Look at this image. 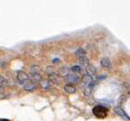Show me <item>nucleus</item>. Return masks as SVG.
<instances>
[{
  "label": "nucleus",
  "mask_w": 130,
  "mask_h": 121,
  "mask_svg": "<svg viewBox=\"0 0 130 121\" xmlns=\"http://www.w3.org/2000/svg\"><path fill=\"white\" fill-rule=\"evenodd\" d=\"M92 112L93 114L97 118H99V119H104V118H106L108 116L109 109H107L106 108L101 106V105H98V106L93 108Z\"/></svg>",
  "instance_id": "obj_1"
},
{
  "label": "nucleus",
  "mask_w": 130,
  "mask_h": 121,
  "mask_svg": "<svg viewBox=\"0 0 130 121\" xmlns=\"http://www.w3.org/2000/svg\"><path fill=\"white\" fill-rule=\"evenodd\" d=\"M16 79H17V81H18L19 84H20V85H23V86H24L26 83L30 81L29 75L28 74H26L25 72H24V71H18V72H17V75H16Z\"/></svg>",
  "instance_id": "obj_2"
},
{
  "label": "nucleus",
  "mask_w": 130,
  "mask_h": 121,
  "mask_svg": "<svg viewBox=\"0 0 130 121\" xmlns=\"http://www.w3.org/2000/svg\"><path fill=\"white\" fill-rule=\"evenodd\" d=\"M114 111H115V113L116 114H118V116L119 117H121L122 119H124L125 120H127V121H130V118L128 117V115L125 112V110H124L121 107H116L115 109H114Z\"/></svg>",
  "instance_id": "obj_3"
},
{
  "label": "nucleus",
  "mask_w": 130,
  "mask_h": 121,
  "mask_svg": "<svg viewBox=\"0 0 130 121\" xmlns=\"http://www.w3.org/2000/svg\"><path fill=\"white\" fill-rule=\"evenodd\" d=\"M81 81H82V85L86 88V87H88V86L90 85V84L93 82V79H92V76H90V75H89L88 73H86L83 75Z\"/></svg>",
  "instance_id": "obj_4"
},
{
  "label": "nucleus",
  "mask_w": 130,
  "mask_h": 121,
  "mask_svg": "<svg viewBox=\"0 0 130 121\" xmlns=\"http://www.w3.org/2000/svg\"><path fill=\"white\" fill-rule=\"evenodd\" d=\"M29 78H30V81H33V83H35L36 85H37V83H41V81H42V76L40 75V73L31 72Z\"/></svg>",
  "instance_id": "obj_5"
},
{
  "label": "nucleus",
  "mask_w": 130,
  "mask_h": 121,
  "mask_svg": "<svg viewBox=\"0 0 130 121\" xmlns=\"http://www.w3.org/2000/svg\"><path fill=\"white\" fill-rule=\"evenodd\" d=\"M100 65H101L103 68H105V69H111V67H112L111 61L108 57L102 58L101 61H100Z\"/></svg>",
  "instance_id": "obj_6"
},
{
  "label": "nucleus",
  "mask_w": 130,
  "mask_h": 121,
  "mask_svg": "<svg viewBox=\"0 0 130 121\" xmlns=\"http://www.w3.org/2000/svg\"><path fill=\"white\" fill-rule=\"evenodd\" d=\"M48 81H50V83H52V84H55V85L59 84V78H58V75L55 72L49 74V80Z\"/></svg>",
  "instance_id": "obj_7"
},
{
  "label": "nucleus",
  "mask_w": 130,
  "mask_h": 121,
  "mask_svg": "<svg viewBox=\"0 0 130 121\" xmlns=\"http://www.w3.org/2000/svg\"><path fill=\"white\" fill-rule=\"evenodd\" d=\"M35 88H36V84L31 81H29L24 86V90H26V91H33V90H35Z\"/></svg>",
  "instance_id": "obj_8"
},
{
  "label": "nucleus",
  "mask_w": 130,
  "mask_h": 121,
  "mask_svg": "<svg viewBox=\"0 0 130 121\" xmlns=\"http://www.w3.org/2000/svg\"><path fill=\"white\" fill-rule=\"evenodd\" d=\"M79 63H80V66L86 67L87 68L89 65H90V60L88 59L87 56H84V57L79 58Z\"/></svg>",
  "instance_id": "obj_9"
},
{
  "label": "nucleus",
  "mask_w": 130,
  "mask_h": 121,
  "mask_svg": "<svg viewBox=\"0 0 130 121\" xmlns=\"http://www.w3.org/2000/svg\"><path fill=\"white\" fill-rule=\"evenodd\" d=\"M67 80L70 83H72V84H75V83H78L80 81V78L79 76H77L76 74H70L68 77H67Z\"/></svg>",
  "instance_id": "obj_10"
},
{
  "label": "nucleus",
  "mask_w": 130,
  "mask_h": 121,
  "mask_svg": "<svg viewBox=\"0 0 130 121\" xmlns=\"http://www.w3.org/2000/svg\"><path fill=\"white\" fill-rule=\"evenodd\" d=\"M64 90L66 92L70 93V94H73V93H75L76 89L72 84H66V85L64 86Z\"/></svg>",
  "instance_id": "obj_11"
},
{
  "label": "nucleus",
  "mask_w": 130,
  "mask_h": 121,
  "mask_svg": "<svg viewBox=\"0 0 130 121\" xmlns=\"http://www.w3.org/2000/svg\"><path fill=\"white\" fill-rule=\"evenodd\" d=\"M93 86H94V81H93L90 85H89L88 87H86V88L84 89V95L87 96V97L90 96V94H91V92H92Z\"/></svg>",
  "instance_id": "obj_12"
},
{
  "label": "nucleus",
  "mask_w": 130,
  "mask_h": 121,
  "mask_svg": "<svg viewBox=\"0 0 130 121\" xmlns=\"http://www.w3.org/2000/svg\"><path fill=\"white\" fill-rule=\"evenodd\" d=\"M96 72H97V69H96L94 66H92V65H89V66L87 67V73L89 74V75L93 76V75L96 74Z\"/></svg>",
  "instance_id": "obj_13"
},
{
  "label": "nucleus",
  "mask_w": 130,
  "mask_h": 121,
  "mask_svg": "<svg viewBox=\"0 0 130 121\" xmlns=\"http://www.w3.org/2000/svg\"><path fill=\"white\" fill-rule=\"evenodd\" d=\"M59 73L61 76H69V69L67 67H62L59 70Z\"/></svg>",
  "instance_id": "obj_14"
},
{
  "label": "nucleus",
  "mask_w": 130,
  "mask_h": 121,
  "mask_svg": "<svg viewBox=\"0 0 130 121\" xmlns=\"http://www.w3.org/2000/svg\"><path fill=\"white\" fill-rule=\"evenodd\" d=\"M75 54L78 58L84 57V56H86V52L85 50H83L82 48H80V49H78V50L76 51Z\"/></svg>",
  "instance_id": "obj_15"
},
{
  "label": "nucleus",
  "mask_w": 130,
  "mask_h": 121,
  "mask_svg": "<svg viewBox=\"0 0 130 121\" xmlns=\"http://www.w3.org/2000/svg\"><path fill=\"white\" fill-rule=\"evenodd\" d=\"M6 85H7L6 79H5L4 76H2V75H0V88L1 89L5 88Z\"/></svg>",
  "instance_id": "obj_16"
},
{
  "label": "nucleus",
  "mask_w": 130,
  "mask_h": 121,
  "mask_svg": "<svg viewBox=\"0 0 130 121\" xmlns=\"http://www.w3.org/2000/svg\"><path fill=\"white\" fill-rule=\"evenodd\" d=\"M41 86H42V88L44 89V90H47V89L50 88V85H51V83H50L49 81H41Z\"/></svg>",
  "instance_id": "obj_17"
},
{
  "label": "nucleus",
  "mask_w": 130,
  "mask_h": 121,
  "mask_svg": "<svg viewBox=\"0 0 130 121\" xmlns=\"http://www.w3.org/2000/svg\"><path fill=\"white\" fill-rule=\"evenodd\" d=\"M126 100H127V96L126 95H121L120 97H119V99H118V107H121V105L124 104V103L126 102Z\"/></svg>",
  "instance_id": "obj_18"
},
{
  "label": "nucleus",
  "mask_w": 130,
  "mask_h": 121,
  "mask_svg": "<svg viewBox=\"0 0 130 121\" xmlns=\"http://www.w3.org/2000/svg\"><path fill=\"white\" fill-rule=\"evenodd\" d=\"M71 71L73 72H81V67L80 65H75L71 67Z\"/></svg>",
  "instance_id": "obj_19"
},
{
  "label": "nucleus",
  "mask_w": 130,
  "mask_h": 121,
  "mask_svg": "<svg viewBox=\"0 0 130 121\" xmlns=\"http://www.w3.org/2000/svg\"><path fill=\"white\" fill-rule=\"evenodd\" d=\"M0 121H9V120H7V119H0Z\"/></svg>",
  "instance_id": "obj_20"
},
{
  "label": "nucleus",
  "mask_w": 130,
  "mask_h": 121,
  "mask_svg": "<svg viewBox=\"0 0 130 121\" xmlns=\"http://www.w3.org/2000/svg\"><path fill=\"white\" fill-rule=\"evenodd\" d=\"M128 86H129V87H130V82H129V83H128Z\"/></svg>",
  "instance_id": "obj_21"
}]
</instances>
